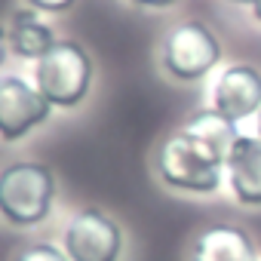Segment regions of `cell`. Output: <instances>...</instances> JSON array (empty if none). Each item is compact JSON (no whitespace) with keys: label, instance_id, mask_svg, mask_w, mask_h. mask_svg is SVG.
<instances>
[{"label":"cell","instance_id":"cell-17","mask_svg":"<svg viewBox=\"0 0 261 261\" xmlns=\"http://www.w3.org/2000/svg\"><path fill=\"white\" fill-rule=\"evenodd\" d=\"M230 4H249V7H255L258 0H230Z\"/></svg>","mask_w":261,"mask_h":261},{"label":"cell","instance_id":"cell-5","mask_svg":"<svg viewBox=\"0 0 261 261\" xmlns=\"http://www.w3.org/2000/svg\"><path fill=\"white\" fill-rule=\"evenodd\" d=\"M53 105L19 74H0V139L19 142L49 120Z\"/></svg>","mask_w":261,"mask_h":261},{"label":"cell","instance_id":"cell-2","mask_svg":"<svg viewBox=\"0 0 261 261\" xmlns=\"http://www.w3.org/2000/svg\"><path fill=\"white\" fill-rule=\"evenodd\" d=\"M56 200V175L46 163L19 160L0 169V218L13 227H37Z\"/></svg>","mask_w":261,"mask_h":261},{"label":"cell","instance_id":"cell-10","mask_svg":"<svg viewBox=\"0 0 261 261\" xmlns=\"http://www.w3.org/2000/svg\"><path fill=\"white\" fill-rule=\"evenodd\" d=\"M10 49L19 56V59H43L56 37H53V28L40 19L37 10H16L13 19H10Z\"/></svg>","mask_w":261,"mask_h":261},{"label":"cell","instance_id":"cell-8","mask_svg":"<svg viewBox=\"0 0 261 261\" xmlns=\"http://www.w3.org/2000/svg\"><path fill=\"white\" fill-rule=\"evenodd\" d=\"M224 169L233 197L243 206H261V139L240 136Z\"/></svg>","mask_w":261,"mask_h":261},{"label":"cell","instance_id":"cell-1","mask_svg":"<svg viewBox=\"0 0 261 261\" xmlns=\"http://www.w3.org/2000/svg\"><path fill=\"white\" fill-rule=\"evenodd\" d=\"M227 160L203 139L191 136L188 129H178L175 136H169L160 151H157V172L160 178L188 194H212L221 185Z\"/></svg>","mask_w":261,"mask_h":261},{"label":"cell","instance_id":"cell-15","mask_svg":"<svg viewBox=\"0 0 261 261\" xmlns=\"http://www.w3.org/2000/svg\"><path fill=\"white\" fill-rule=\"evenodd\" d=\"M7 53H10V31L0 25V65L7 62Z\"/></svg>","mask_w":261,"mask_h":261},{"label":"cell","instance_id":"cell-13","mask_svg":"<svg viewBox=\"0 0 261 261\" xmlns=\"http://www.w3.org/2000/svg\"><path fill=\"white\" fill-rule=\"evenodd\" d=\"M31 4V10H37V13H68L77 0H28Z\"/></svg>","mask_w":261,"mask_h":261},{"label":"cell","instance_id":"cell-6","mask_svg":"<svg viewBox=\"0 0 261 261\" xmlns=\"http://www.w3.org/2000/svg\"><path fill=\"white\" fill-rule=\"evenodd\" d=\"M65 252L71 261H120L123 230L101 209H80L65 227Z\"/></svg>","mask_w":261,"mask_h":261},{"label":"cell","instance_id":"cell-18","mask_svg":"<svg viewBox=\"0 0 261 261\" xmlns=\"http://www.w3.org/2000/svg\"><path fill=\"white\" fill-rule=\"evenodd\" d=\"M255 117H258V139H261V111H258Z\"/></svg>","mask_w":261,"mask_h":261},{"label":"cell","instance_id":"cell-3","mask_svg":"<svg viewBox=\"0 0 261 261\" xmlns=\"http://www.w3.org/2000/svg\"><path fill=\"white\" fill-rule=\"evenodd\" d=\"M34 86L53 108H77L92 86V59L77 40H56L34 65Z\"/></svg>","mask_w":261,"mask_h":261},{"label":"cell","instance_id":"cell-12","mask_svg":"<svg viewBox=\"0 0 261 261\" xmlns=\"http://www.w3.org/2000/svg\"><path fill=\"white\" fill-rule=\"evenodd\" d=\"M13 261H71V258L65 249L53 243H31V246H22Z\"/></svg>","mask_w":261,"mask_h":261},{"label":"cell","instance_id":"cell-9","mask_svg":"<svg viewBox=\"0 0 261 261\" xmlns=\"http://www.w3.org/2000/svg\"><path fill=\"white\" fill-rule=\"evenodd\" d=\"M191 261H258V255L246 230L233 224H212L197 233Z\"/></svg>","mask_w":261,"mask_h":261},{"label":"cell","instance_id":"cell-16","mask_svg":"<svg viewBox=\"0 0 261 261\" xmlns=\"http://www.w3.org/2000/svg\"><path fill=\"white\" fill-rule=\"evenodd\" d=\"M252 13H255V19L261 22V0H258V4H255V7H252Z\"/></svg>","mask_w":261,"mask_h":261},{"label":"cell","instance_id":"cell-14","mask_svg":"<svg viewBox=\"0 0 261 261\" xmlns=\"http://www.w3.org/2000/svg\"><path fill=\"white\" fill-rule=\"evenodd\" d=\"M136 7H148V10H166V7H172L175 0H133Z\"/></svg>","mask_w":261,"mask_h":261},{"label":"cell","instance_id":"cell-7","mask_svg":"<svg viewBox=\"0 0 261 261\" xmlns=\"http://www.w3.org/2000/svg\"><path fill=\"white\" fill-rule=\"evenodd\" d=\"M215 111L240 123L261 111V74L252 65H230L215 83Z\"/></svg>","mask_w":261,"mask_h":261},{"label":"cell","instance_id":"cell-11","mask_svg":"<svg viewBox=\"0 0 261 261\" xmlns=\"http://www.w3.org/2000/svg\"><path fill=\"white\" fill-rule=\"evenodd\" d=\"M181 129H188L191 136H197V139H203V142H209L224 160L230 157V151H233V145H237V139H240V133H237V123L233 120H227L224 114H218L215 108L212 111H197Z\"/></svg>","mask_w":261,"mask_h":261},{"label":"cell","instance_id":"cell-4","mask_svg":"<svg viewBox=\"0 0 261 261\" xmlns=\"http://www.w3.org/2000/svg\"><path fill=\"white\" fill-rule=\"evenodd\" d=\"M221 59L218 37L203 22H181L163 43V68L185 83L203 80Z\"/></svg>","mask_w":261,"mask_h":261}]
</instances>
